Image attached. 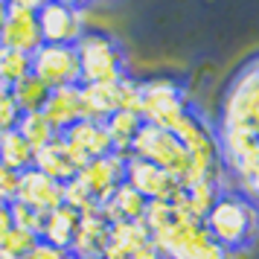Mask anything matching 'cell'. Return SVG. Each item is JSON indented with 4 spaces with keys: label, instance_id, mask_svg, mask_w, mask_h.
<instances>
[{
    "label": "cell",
    "instance_id": "obj_1",
    "mask_svg": "<svg viewBox=\"0 0 259 259\" xmlns=\"http://www.w3.org/2000/svg\"><path fill=\"white\" fill-rule=\"evenodd\" d=\"M204 227L212 236V242L222 245L227 253L242 250L259 236V207L242 192L224 189L215 198L212 210L204 215Z\"/></svg>",
    "mask_w": 259,
    "mask_h": 259
},
{
    "label": "cell",
    "instance_id": "obj_2",
    "mask_svg": "<svg viewBox=\"0 0 259 259\" xmlns=\"http://www.w3.org/2000/svg\"><path fill=\"white\" fill-rule=\"evenodd\" d=\"M152 245L163 253V259H230L222 245L212 242L204 222L181 210L178 204H172V215L163 227L152 233Z\"/></svg>",
    "mask_w": 259,
    "mask_h": 259
},
{
    "label": "cell",
    "instance_id": "obj_3",
    "mask_svg": "<svg viewBox=\"0 0 259 259\" xmlns=\"http://www.w3.org/2000/svg\"><path fill=\"white\" fill-rule=\"evenodd\" d=\"M73 50L79 59V84H111L128 73L122 44L102 29H88Z\"/></svg>",
    "mask_w": 259,
    "mask_h": 259
},
{
    "label": "cell",
    "instance_id": "obj_4",
    "mask_svg": "<svg viewBox=\"0 0 259 259\" xmlns=\"http://www.w3.org/2000/svg\"><path fill=\"white\" fill-rule=\"evenodd\" d=\"M192 99L178 76H149L140 79V114L143 122L172 131L189 114Z\"/></svg>",
    "mask_w": 259,
    "mask_h": 259
},
{
    "label": "cell",
    "instance_id": "obj_5",
    "mask_svg": "<svg viewBox=\"0 0 259 259\" xmlns=\"http://www.w3.org/2000/svg\"><path fill=\"white\" fill-rule=\"evenodd\" d=\"M219 128L259 131V56L230 79L222 99Z\"/></svg>",
    "mask_w": 259,
    "mask_h": 259
},
{
    "label": "cell",
    "instance_id": "obj_6",
    "mask_svg": "<svg viewBox=\"0 0 259 259\" xmlns=\"http://www.w3.org/2000/svg\"><path fill=\"white\" fill-rule=\"evenodd\" d=\"M128 154L131 157H140L146 163H154L157 169H163L169 178H175L178 184H181V178L187 175V166H189V154L178 143L175 134L166 128H157V125H149V122L140 125Z\"/></svg>",
    "mask_w": 259,
    "mask_h": 259
},
{
    "label": "cell",
    "instance_id": "obj_7",
    "mask_svg": "<svg viewBox=\"0 0 259 259\" xmlns=\"http://www.w3.org/2000/svg\"><path fill=\"white\" fill-rule=\"evenodd\" d=\"M219 154H222V166H224V189H227V181H233L236 192H239V187L259 169L256 131L219 128Z\"/></svg>",
    "mask_w": 259,
    "mask_h": 259
},
{
    "label": "cell",
    "instance_id": "obj_8",
    "mask_svg": "<svg viewBox=\"0 0 259 259\" xmlns=\"http://www.w3.org/2000/svg\"><path fill=\"white\" fill-rule=\"evenodd\" d=\"M35 24L44 44H64L73 47L88 32V18L82 6L73 3H38Z\"/></svg>",
    "mask_w": 259,
    "mask_h": 259
},
{
    "label": "cell",
    "instance_id": "obj_9",
    "mask_svg": "<svg viewBox=\"0 0 259 259\" xmlns=\"http://www.w3.org/2000/svg\"><path fill=\"white\" fill-rule=\"evenodd\" d=\"M29 73L41 79L50 91L79 84V59L76 50L64 44H41L29 56Z\"/></svg>",
    "mask_w": 259,
    "mask_h": 259
},
{
    "label": "cell",
    "instance_id": "obj_10",
    "mask_svg": "<svg viewBox=\"0 0 259 259\" xmlns=\"http://www.w3.org/2000/svg\"><path fill=\"white\" fill-rule=\"evenodd\" d=\"M35 12H38L35 0H9L6 3V24L0 26V47L32 56L44 44L35 24Z\"/></svg>",
    "mask_w": 259,
    "mask_h": 259
},
{
    "label": "cell",
    "instance_id": "obj_11",
    "mask_svg": "<svg viewBox=\"0 0 259 259\" xmlns=\"http://www.w3.org/2000/svg\"><path fill=\"white\" fill-rule=\"evenodd\" d=\"M61 143L67 146L73 163L79 166H88L91 160H99V157H108L111 152V140H108V131H105V122H96V119H79L76 125H70L67 131L59 134Z\"/></svg>",
    "mask_w": 259,
    "mask_h": 259
},
{
    "label": "cell",
    "instance_id": "obj_12",
    "mask_svg": "<svg viewBox=\"0 0 259 259\" xmlns=\"http://www.w3.org/2000/svg\"><path fill=\"white\" fill-rule=\"evenodd\" d=\"M125 184L137 189L146 201H172L181 192V184L169 178L154 163H146L140 157H125Z\"/></svg>",
    "mask_w": 259,
    "mask_h": 259
},
{
    "label": "cell",
    "instance_id": "obj_13",
    "mask_svg": "<svg viewBox=\"0 0 259 259\" xmlns=\"http://www.w3.org/2000/svg\"><path fill=\"white\" fill-rule=\"evenodd\" d=\"M15 201L24 204L29 210L47 215L50 210H56L64 204V195H61V184H56L53 178L41 175L38 169H26L18 175V189H15Z\"/></svg>",
    "mask_w": 259,
    "mask_h": 259
},
{
    "label": "cell",
    "instance_id": "obj_14",
    "mask_svg": "<svg viewBox=\"0 0 259 259\" xmlns=\"http://www.w3.org/2000/svg\"><path fill=\"white\" fill-rule=\"evenodd\" d=\"M79 181H82L88 192L94 195L96 204L114 192V189L125 181V157L119 154H108V157H99V160H91L88 166L79 169Z\"/></svg>",
    "mask_w": 259,
    "mask_h": 259
},
{
    "label": "cell",
    "instance_id": "obj_15",
    "mask_svg": "<svg viewBox=\"0 0 259 259\" xmlns=\"http://www.w3.org/2000/svg\"><path fill=\"white\" fill-rule=\"evenodd\" d=\"M108 227L111 224L96 212H84L79 215V224H76V233H73L70 242V256L73 259H99L105 256V247H108Z\"/></svg>",
    "mask_w": 259,
    "mask_h": 259
},
{
    "label": "cell",
    "instance_id": "obj_16",
    "mask_svg": "<svg viewBox=\"0 0 259 259\" xmlns=\"http://www.w3.org/2000/svg\"><path fill=\"white\" fill-rule=\"evenodd\" d=\"M41 114L50 119V125L56 128V134L67 131L70 125H76L79 119H84L82 117V99H79V84L50 91L47 102L41 108Z\"/></svg>",
    "mask_w": 259,
    "mask_h": 259
},
{
    "label": "cell",
    "instance_id": "obj_17",
    "mask_svg": "<svg viewBox=\"0 0 259 259\" xmlns=\"http://www.w3.org/2000/svg\"><path fill=\"white\" fill-rule=\"evenodd\" d=\"M32 169H38L41 175L53 178L56 184H67L70 178L79 175V166L73 163V157L67 152V146L61 143V137H56L53 143L41 146V149H35V154H32Z\"/></svg>",
    "mask_w": 259,
    "mask_h": 259
},
{
    "label": "cell",
    "instance_id": "obj_18",
    "mask_svg": "<svg viewBox=\"0 0 259 259\" xmlns=\"http://www.w3.org/2000/svg\"><path fill=\"white\" fill-rule=\"evenodd\" d=\"M146 204H149V201L143 198L137 189H131L128 184L122 181V184L99 204V215H102L108 224H114V222H143Z\"/></svg>",
    "mask_w": 259,
    "mask_h": 259
},
{
    "label": "cell",
    "instance_id": "obj_19",
    "mask_svg": "<svg viewBox=\"0 0 259 259\" xmlns=\"http://www.w3.org/2000/svg\"><path fill=\"white\" fill-rule=\"evenodd\" d=\"M152 236L146 230L143 222H114L108 227V247L105 256L114 259H128L131 253H137L143 245H149Z\"/></svg>",
    "mask_w": 259,
    "mask_h": 259
},
{
    "label": "cell",
    "instance_id": "obj_20",
    "mask_svg": "<svg viewBox=\"0 0 259 259\" xmlns=\"http://www.w3.org/2000/svg\"><path fill=\"white\" fill-rule=\"evenodd\" d=\"M79 99H82V117L105 122L111 114L119 111L117 82L111 84H79Z\"/></svg>",
    "mask_w": 259,
    "mask_h": 259
},
{
    "label": "cell",
    "instance_id": "obj_21",
    "mask_svg": "<svg viewBox=\"0 0 259 259\" xmlns=\"http://www.w3.org/2000/svg\"><path fill=\"white\" fill-rule=\"evenodd\" d=\"M76 224H79V212L70 207H56L41 219V230H38V242H47L53 247H70L73 233H76Z\"/></svg>",
    "mask_w": 259,
    "mask_h": 259
},
{
    "label": "cell",
    "instance_id": "obj_22",
    "mask_svg": "<svg viewBox=\"0 0 259 259\" xmlns=\"http://www.w3.org/2000/svg\"><path fill=\"white\" fill-rule=\"evenodd\" d=\"M143 119L137 114H128V111H117L105 119V131H108V140H111V152L119 154V157H128L131 152V143L140 131Z\"/></svg>",
    "mask_w": 259,
    "mask_h": 259
},
{
    "label": "cell",
    "instance_id": "obj_23",
    "mask_svg": "<svg viewBox=\"0 0 259 259\" xmlns=\"http://www.w3.org/2000/svg\"><path fill=\"white\" fill-rule=\"evenodd\" d=\"M47 96H50V88L41 79H35L32 73L9 88V99L15 102L18 114H35V111H41L44 102H47Z\"/></svg>",
    "mask_w": 259,
    "mask_h": 259
},
{
    "label": "cell",
    "instance_id": "obj_24",
    "mask_svg": "<svg viewBox=\"0 0 259 259\" xmlns=\"http://www.w3.org/2000/svg\"><path fill=\"white\" fill-rule=\"evenodd\" d=\"M32 146L18 134V131H6V134H0V166H6L9 172L15 175H21L26 172L29 166H32Z\"/></svg>",
    "mask_w": 259,
    "mask_h": 259
},
{
    "label": "cell",
    "instance_id": "obj_25",
    "mask_svg": "<svg viewBox=\"0 0 259 259\" xmlns=\"http://www.w3.org/2000/svg\"><path fill=\"white\" fill-rule=\"evenodd\" d=\"M15 131L24 137L29 146H32V152L35 149H41V146H47V143H53L59 134H56V128L50 125V119L41 114V111H35V114H21L18 117V125H15Z\"/></svg>",
    "mask_w": 259,
    "mask_h": 259
},
{
    "label": "cell",
    "instance_id": "obj_26",
    "mask_svg": "<svg viewBox=\"0 0 259 259\" xmlns=\"http://www.w3.org/2000/svg\"><path fill=\"white\" fill-rule=\"evenodd\" d=\"M24 76H29V56L0 47V84L9 91V88H12L15 82H21Z\"/></svg>",
    "mask_w": 259,
    "mask_h": 259
},
{
    "label": "cell",
    "instance_id": "obj_27",
    "mask_svg": "<svg viewBox=\"0 0 259 259\" xmlns=\"http://www.w3.org/2000/svg\"><path fill=\"white\" fill-rule=\"evenodd\" d=\"M35 242H38V236L12 227L9 233L0 239V259H26L29 250L35 247Z\"/></svg>",
    "mask_w": 259,
    "mask_h": 259
},
{
    "label": "cell",
    "instance_id": "obj_28",
    "mask_svg": "<svg viewBox=\"0 0 259 259\" xmlns=\"http://www.w3.org/2000/svg\"><path fill=\"white\" fill-rule=\"evenodd\" d=\"M117 94H119V111L137 114V108H140V79H134L131 73H125L117 82Z\"/></svg>",
    "mask_w": 259,
    "mask_h": 259
},
{
    "label": "cell",
    "instance_id": "obj_29",
    "mask_svg": "<svg viewBox=\"0 0 259 259\" xmlns=\"http://www.w3.org/2000/svg\"><path fill=\"white\" fill-rule=\"evenodd\" d=\"M9 212H12V227L24 230V233L38 236V230H41V219H44L41 212L29 210V207L18 204V201H12V204H9Z\"/></svg>",
    "mask_w": 259,
    "mask_h": 259
},
{
    "label": "cell",
    "instance_id": "obj_30",
    "mask_svg": "<svg viewBox=\"0 0 259 259\" xmlns=\"http://www.w3.org/2000/svg\"><path fill=\"white\" fill-rule=\"evenodd\" d=\"M18 108H15V102L9 99V91L6 94H0V134H6V131H12L15 125H18Z\"/></svg>",
    "mask_w": 259,
    "mask_h": 259
},
{
    "label": "cell",
    "instance_id": "obj_31",
    "mask_svg": "<svg viewBox=\"0 0 259 259\" xmlns=\"http://www.w3.org/2000/svg\"><path fill=\"white\" fill-rule=\"evenodd\" d=\"M15 189H18V175L9 172L6 166H0V204H12Z\"/></svg>",
    "mask_w": 259,
    "mask_h": 259
},
{
    "label": "cell",
    "instance_id": "obj_32",
    "mask_svg": "<svg viewBox=\"0 0 259 259\" xmlns=\"http://www.w3.org/2000/svg\"><path fill=\"white\" fill-rule=\"evenodd\" d=\"M26 259H73V256H70V250H64V247H53L47 242H35V247L29 250Z\"/></svg>",
    "mask_w": 259,
    "mask_h": 259
},
{
    "label": "cell",
    "instance_id": "obj_33",
    "mask_svg": "<svg viewBox=\"0 0 259 259\" xmlns=\"http://www.w3.org/2000/svg\"><path fill=\"white\" fill-rule=\"evenodd\" d=\"M239 192H242L247 201H253V204L259 207V169H256V172H253L250 178H247L242 187H239Z\"/></svg>",
    "mask_w": 259,
    "mask_h": 259
},
{
    "label": "cell",
    "instance_id": "obj_34",
    "mask_svg": "<svg viewBox=\"0 0 259 259\" xmlns=\"http://www.w3.org/2000/svg\"><path fill=\"white\" fill-rule=\"evenodd\" d=\"M128 259H163V253H160V250H157V247L149 242V245H143L137 253H131Z\"/></svg>",
    "mask_w": 259,
    "mask_h": 259
},
{
    "label": "cell",
    "instance_id": "obj_35",
    "mask_svg": "<svg viewBox=\"0 0 259 259\" xmlns=\"http://www.w3.org/2000/svg\"><path fill=\"white\" fill-rule=\"evenodd\" d=\"M12 230V212H9V204H0V239Z\"/></svg>",
    "mask_w": 259,
    "mask_h": 259
},
{
    "label": "cell",
    "instance_id": "obj_36",
    "mask_svg": "<svg viewBox=\"0 0 259 259\" xmlns=\"http://www.w3.org/2000/svg\"><path fill=\"white\" fill-rule=\"evenodd\" d=\"M0 94H6V88H3V84H0Z\"/></svg>",
    "mask_w": 259,
    "mask_h": 259
},
{
    "label": "cell",
    "instance_id": "obj_37",
    "mask_svg": "<svg viewBox=\"0 0 259 259\" xmlns=\"http://www.w3.org/2000/svg\"><path fill=\"white\" fill-rule=\"evenodd\" d=\"M99 259H114V256H99Z\"/></svg>",
    "mask_w": 259,
    "mask_h": 259
}]
</instances>
